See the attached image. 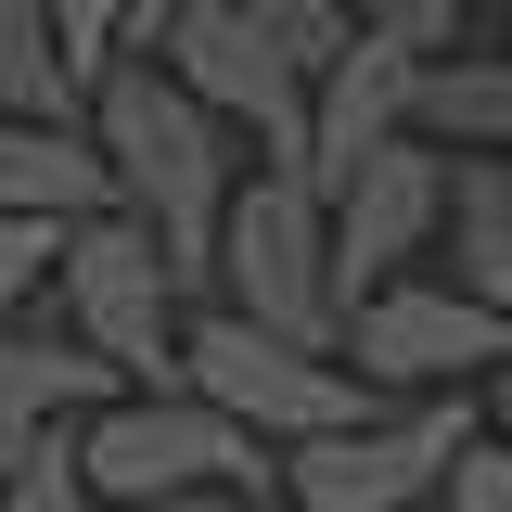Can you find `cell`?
<instances>
[{
	"label": "cell",
	"mask_w": 512,
	"mask_h": 512,
	"mask_svg": "<svg viewBox=\"0 0 512 512\" xmlns=\"http://www.w3.org/2000/svg\"><path fill=\"white\" fill-rule=\"evenodd\" d=\"M90 141H103V167H116V205L167 244L180 295L218 282V231H231V192H244L256 154L205 116L154 52H116L103 77H90Z\"/></svg>",
	"instance_id": "obj_1"
},
{
	"label": "cell",
	"mask_w": 512,
	"mask_h": 512,
	"mask_svg": "<svg viewBox=\"0 0 512 512\" xmlns=\"http://www.w3.org/2000/svg\"><path fill=\"white\" fill-rule=\"evenodd\" d=\"M77 474H90L103 512H167V500H205V487L269 500V487H282V448L244 436V423H231L218 397H192V384H128L116 410L77 423Z\"/></svg>",
	"instance_id": "obj_2"
},
{
	"label": "cell",
	"mask_w": 512,
	"mask_h": 512,
	"mask_svg": "<svg viewBox=\"0 0 512 512\" xmlns=\"http://www.w3.org/2000/svg\"><path fill=\"white\" fill-rule=\"evenodd\" d=\"M218 308L256 333H295L320 359H346V295H333V205L308 167H244L231 231H218Z\"/></svg>",
	"instance_id": "obj_3"
},
{
	"label": "cell",
	"mask_w": 512,
	"mask_h": 512,
	"mask_svg": "<svg viewBox=\"0 0 512 512\" xmlns=\"http://www.w3.org/2000/svg\"><path fill=\"white\" fill-rule=\"evenodd\" d=\"M180 384H192V397H218V410H231L244 436H269V448H320V436H346V423H372V410H384L346 359H320V346H295V333H256V320H231V308L192 320Z\"/></svg>",
	"instance_id": "obj_4"
},
{
	"label": "cell",
	"mask_w": 512,
	"mask_h": 512,
	"mask_svg": "<svg viewBox=\"0 0 512 512\" xmlns=\"http://www.w3.org/2000/svg\"><path fill=\"white\" fill-rule=\"evenodd\" d=\"M52 295H64V333H77V346H103L128 384H180V346H192L180 269H167V244H154L128 205H103V218H77V231H64Z\"/></svg>",
	"instance_id": "obj_5"
},
{
	"label": "cell",
	"mask_w": 512,
	"mask_h": 512,
	"mask_svg": "<svg viewBox=\"0 0 512 512\" xmlns=\"http://www.w3.org/2000/svg\"><path fill=\"white\" fill-rule=\"evenodd\" d=\"M474 436H487L474 397H384L372 423H346L320 448H282V500L295 512H423Z\"/></svg>",
	"instance_id": "obj_6"
},
{
	"label": "cell",
	"mask_w": 512,
	"mask_h": 512,
	"mask_svg": "<svg viewBox=\"0 0 512 512\" xmlns=\"http://www.w3.org/2000/svg\"><path fill=\"white\" fill-rule=\"evenodd\" d=\"M500 359H512V320L423 269L346 308V372L372 397H474V384H500Z\"/></svg>",
	"instance_id": "obj_7"
},
{
	"label": "cell",
	"mask_w": 512,
	"mask_h": 512,
	"mask_svg": "<svg viewBox=\"0 0 512 512\" xmlns=\"http://www.w3.org/2000/svg\"><path fill=\"white\" fill-rule=\"evenodd\" d=\"M154 64H167L231 141H256V167H308V77L256 39L244 0H192L180 26L154 39Z\"/></svg>",
	"instance_id": "obj_8"
},
{
	"label": "cell",
	"mask_w": 512,
	"mask_h": 512,
	"mask_svg": "<svg viewBox=\"0 0 512 512\" xmlns=\"http://www.w3.org/2000/svg\"><path fill=\"white\" fill-rule=\"evenodd\" d=\"M448 180H461V154H436V141H384L372 167L333 192V295H346V308L384 295V282H410V256L448 231Z\"/></svg>",
	"instance_id": "obj_9"
},
{
	"label": "cell",
	"mask_w": 512,
	"mask_h": 512,
	"mask_svg": "<svg viewBox=\"0 0 512 512\" xmlns=\"http://www.w3.org/2000/svg\"><path fill=\"white\" fill-rule=\"evenodd\" d=\"M423 64H436V52H397V39H372V26H359V52H346V64L308 90V192H320V205L359 180L384 141H410Z\"/></svg>",
	"instance_id": "obj_10"
},
{
	"label": "cell",
	"mask_w": 512,
	"mask_h": 512,
	"mask_svg": "<svg viewBox=\"0 0 512 512\" xmlns=\"http://www.w3.org/2000/svg\"><path fill=\"white\" fill-rule=\"evenodd\" d=\"M103 205H116V167H103L90 116H0V218L77 231V218H103Z\"/></svg>",
	"instance_id": "obj_11"
},
{
	"label": "cell",
	"mask_w": 512,
	"mask_h": 512,
	"mask_svg": "<svg viewBox=\"0 0 512 512\" xmlns=\"http://www.w3.org/2000/svg\"><path fill=\"white\" fill-rule=\"evenodd\" d=\"M410 141H436V154H512V52H436L423 64V103H410Z\"/></svg>",
	"instance_id": "obj_12"
},
{
	"label": "cell",
	"mask_w": 512,
	"mask_h": 512,
	"mask_svg": "<svg viewBox=\"0 0 512 512\" xmlns=\"http://www.w3.org/2000/svg\"><path fill=\"white\" fill-rule=\"evenodd\" d=\"M448 244H461V295L512 320V154H461L448 180Z\"/></svg>",
	"instance_id": "obj_13"
},
{
	"label": "cell",
	"mask_w": 512,
	"mask_h": 512,
	"mask_svg": "<svg viewBox=\"0 0 512 512\" xmlns=\"http://www.w3.org/2000/svg\"><path fill=\"white\" fill-rule=\"evenodd\" d=\"M0 116H90V90L52 39V0H0Z\"/></svg>",
	"instance_id": "obj_14"
},
{
	"label": "cell",
	"mask_w": 512,
	"mask_h": 512,
	"mask_svg": "<svg viewBox=\"0 0 512 512\" xmlns=\"http://www.w3.org/2000/svg\"><path fill=\"white\" fill-rule=\"evenodd\" d=\"M244 13H256V39L295 64L308 90H320V77H333L346 52H359V0H244Z\"/></svg>",
	"instance_id": "obj_15"
},
{
	"label": "cell",
	"mask_w": 512,
	"mask_h": 512,
	"mask_svg": "<svg viewBox=\"0 0 512 512\" xmlns=\"http://www.w3.org/2000/svg\"><path fill=\"white\" fill-rule=\"evenodd\" d=\"M52 269H64V231H52V218H0V333L26 320V295H39Z\"/></svg>",
	"instance_id": "obj_16"
},
{
	"label": "cell",
	"mask_w": 512,
	"mask_h": 512,
	"mask_svg": "<svg viewBox=\"0 0 512 512\" xmlns=\"http://www.w3.org/2000/svg\"><path fill=\"white\" fill-rule=\"evenodd\" d=\"M128 13H141V0H52V39H64V64H77V90L128 52Z\"/></svg>",
	"instance_id": "obj_17"
},
{
	"label": "cell",
	"mask_w": 512,
	"mask_h": 512,
	"mask_svg": "<svg viewBox=\"0 0 512 512\" xmlns=\"http://www.w3.org/2000/svg\"><path fill=\"white\" fill-rule=\"evenodd\" d=\"M461 13L474 0H359V26L397 39V52H461Z\"/></svg>",
	"instance_id": "obj_18"
},
{
	"label": "cell",
	"mask_w": 512,
	"mask_h": 512,
	"mask_svg": "<svg viewBox=\"0 0 512 512\" xmlns=\"http://www.w3.org/2000/svg\"><path fill=\"white\" fill-rule=\"evenodd\" d=\"M436 512H512V448H500V436H474L461 461H448Z\"/></svg>",
	"instance_id": "obj_19"
},
{
	"label": "cell",
	"mask_w": 512,
	"mask_h": 512,
	"mask_svg": "<svg viewBox=\"0 0 512 512\" xmlns=\"http://www.w3.org/2000/svg\"><path fill=\"white\" fill-rule=\"evenodd\" d=\"M0 512H103V500H90V474H77V436H64L39 474H13V487H0Z\"/></svg>",
	"instance_id": "obj_20"
},
{
	"label": "cell",
	"mask_w": 512,
	"mask_h": 512,
	"mask_svg": "<svg viewBox=\"0 0 512 512\" xmlns=\"http://www.w3.org/2000/svg\"><path fill=\"white\" fill-rule=\"evenodd\" d=\"M52 448H64V423H39L26 397H0V487H13V474H39Z\"/></svg>",
	"instance_id": "obj_21"
},
{
	"label": "cell",
	"mask_w": 512,
	"mask_h": 512,
	"mask_svg": "<svg viewBox=\"0 0 512 512\" xmlns=\"http://www.w3.org/2000/svg\"><path fill=\"white\" fill-rule=\"evenodd\" d=\"M180 13H192V0H141V13H128V52H154V39H167Z\"/></svg>",
	"instance_id": "obj_22"
},
{
	"label": "cell",
	"mask_w": 512,
	"mask_h": 512,
	"mask_svg": "<svg viewBox=\"0 0 512 512\" xmlns=\"http://www.w3.org/2000/svg\"><path fill=\"white\" fill-rule=\"evenodd\" d=\"M487 436L512 448V359H500V384H487Z\"/></svg>",
	"instance_id": "obj_23"
},
{
	"label": "cell",
	"mask_w": 512,
	"mask_h": 512,
	"mask_svg": "<svg viewBox=\"0 0 512 512\" xmlns=\"http://www.w3.org/2000/svg\"><path fill=\"white\" fill-rule=\"evenodd\" d=\"M167 512H269V500H244V487H205V500H167Z\"/></svg>",
	"instance_id": "obj_24"
},
{
	"label": "cell",
	"mask_w": 512,
	"mask_h": 512,
	"mask_svg": "<svg viewBox=\"0 0 512 512\" xmlns=\"http://www.w3.org/2000/svg\"><path fill=\"white\" fill-rule=\"evenodd\" d=\"M474 13H500V26H512V0H474Z\"/></svg>",
	"instance_id": "obj_25"
}]
</instances>
